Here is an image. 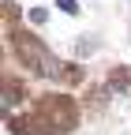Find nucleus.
<instances>
[{
  "label": "nucleus",
  "instance_id": "1",
  "mask_svg": "<svg viewBox=\"0 0 131 135\" xmlns=\"http://www.w3.org/2000/svg\"><path fill=\"white\" fill-rule=\"evenodd\" d=\"M11 45H15V53H19V60L30 68V71H38L45 79H53V83H79V71H71L68 64H60L49 49L34 38V34H11Z\"/></svg>",
  "mask_w": 131,
  "mask_h": 135
},
{
  "label": "nucleus",
  "instance_id": "2",
  "mask_svg": "<svg viewBox=\"0 0 131 135\" xmlns=\"http://www.w3.org/2000/svg\"><path fill=\"white\" fill-rule=\"evenodd\" d=\"M56 4L68 11V15H79V0H56Z\"/></svg>",
  "mask_w": 131,
  "mask_h": 135
},
{
  "label": "nucleus",
  "instance_id": "3",
  "mask_svg": "<svg viewBox=\"0 0 131 135\" xmlns=\"http://www.w3.org/2000/svg\"><path fill=\"white\" fill-rule=\"evenodd\" d=\"M30 23H45V8H30Z\"/></svg>",
  "mask_w": 131,
  "mask_h": 135
}]
</instances>
